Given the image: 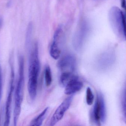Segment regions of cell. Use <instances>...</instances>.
I'll return each mask as SVG.
<instances>
[{
	"mask_svg": "<svg viewBox=\"0 0 126 126\" xmlns=\"http://www.w3.org/2000/svg\"><path fill=\"white\" fill-rule=\"evenodd\" d=\"M40 68L38 45L36 42L31 48L29 64L28 90L32 100H34L36 97Z\"/></svg>",
	"mask_w": 126,
	"mask_h": 126,
	"instance_id": "obj_1",
	"label": "cell"
},
{
	"mask_svg": "<svg viewBox=\"0 0 126 126\" xmlns=\"http://www.w3.org/2000/svg\"><path fill=\"white\" fill-rule=\"evenodd\" d=\"M19 78L15 90V104L14 112V126L17 125L21 113V106L24 97L25 75L24 60L22 56L19 58Z\"/></svg>",
	"mask_w": 126,
	"mask_h": 126,
	"instance_id": "obj_2",
	"label": "cell"
},
{
	"mask_svg": "<svg viewBox=\"0 0 126 126\" xmlns=\"http://www.w3.org/2000/svg\"><path fill=\"white\" fill-rule=\"evenodd\" d=\"M108 16L110 23L115 33L120 38L125 39V14L118 8L114 6L110 10Z\"/></svg>",
	"mask_w": 126,
	"mask_h": 126,
	"instance_id": "obj_3",
	"label": "cell"
},
{
	"mask_svg": "<svg viewBox=\"0 0 126 126\" xmlns=\"http://www.w3.org/2000/svg\"><path fill=\"white\" fill-rule=\"evenodd\" d=\"M11 67V76H10V86L8 93L7 100L6 104L5 126H8L10 124L11 112L12 103L13 93L14 90L15 71L14 64L12 60L10 61Z\"/></svg>",
	"mask_w": 126,
	"mask_h": 126,
	"instance_id": "obj_4",
	"label": "cell"
},
{
	"mask_svg": "<svg viewBox=\"0 0 126 126\" xmlns=\"http://www.w3.org/2000/svg\"><path fill=\"white\" fill-rule=\"evenodd\" d=\"M92 118L94 122L100 125L106 120V109L104 99L96 97L92 112Z\"/></svg>",
	"mask_w": 126,
	"mask_h": 126,
	"instance_id": "obj_5",
	"label": "cell"
},
{
	"mask_svg": "<svg viewBox=\"0 0 126 126\" xmlns=\"http://www.w3.org/2000/svg\"><path fill=\"white\" fill-rule=\"evenodd\" d=\"M73 99V95L66 98L56 110L51 119L50 125L54 126L62 119L65 113L70 106Z\"/></svg>",
	"mask_w": 126,
	"mask_h": 126,
	"instance_id": "obj_6",
	"label": "cell"
},
{
	"mask_svg": "<svg viewBox=\"0 0 126 126\" xmlns=\"http://www.w3.org/2000/svg\"><path fill=\"white\" fill-rule=\"evenodd\" d=\"M76 60L71 54H67L60 59L57 63V66L62 73H73L76 68Z\"/></svg>",
	"mask_w": 126,
	"mask_h": 126,
	"instance_id": "obj_7",
	"label": "cell"
},
{
	"mask_svg": "<svg viewBox=\"0 0 126 126\" xmlns=\"http://www.w3.org/2000/svg\"><path fill=\"white\" fill-rule=\"evenodd\" d=\"M89 28L86 22L81 23L78 29L73 38V44L77 49H79L82 46L88 33Z\"/></svg>",
	"mask_w": 126,
	"mask_h": 126,
	"instance_id": "obj_8",
	"label": "cell"
},
{
	"mask_svg": "<svg viewBox=\"0 0 126 126\" xmlns=\"http://www.w3.org/2000/svg\"><path fill=\"white\" fill-rule=\"evenodd\" d=\"M62 28L59 27L55 32L53 39L50 48V53L51 56L55 60L59 58L61 51L59 47V42L63 34Z\"/></svg>",
	"mask_w": 126,
	"mask_h": 126,
	"instance_id": "obj_9",
	"label": "cell"
},
{
	"mask_svg": "<svg viewBox=\"0 0 126 126\" xmlns=\"http://www.w3.org/2000/svg\"><path fill=\"white\" fill-rule=\"evenodd\" d=\"M83 84L79 77L75 76L65 86L64 93L67 95H71L79 91L83 87Z\"/></svg>",
	"mask_w": 126,
	"mask_h": 126,
	"instance_id": "obj_10",
	"label": "cell"
},
{
	"mask_svg": "<svg viewBox=\"0 0 126 126\" xmlns=\"http://www.w3.org/2000/svg\"><path fill=\"white\" fill-rule=\"evenodd\" d=\"M48 108V107L46 108L41 113L33 119L30 123V126H41L46 117Z\"/></svg>",
	"mask_w": 126,
	"mask_h": 126,
	"instance_id": "obj_11",
	"label": "cell"
},
{
	"mask_svg": "<svg viewBox=\"0 0 126 126\" xmlns=\"http://www.w3.org/2000/svg\"><path fill=\"white\" fill-rule=\"evenodd\" d=\"M73 73L63 72L61 74L60 78V83L62 87H65L67 84L75 76Z\"/></svg>",
	"mask_w": 126,
	"mask_h": 126,
	"instance_id": "obj_12",
	"label": "cell"
},
{
	"mask_svg": "<svg viewBox=\"0 0 126 126\" xmlns=\"http://www.w3.org/2000/svg\"><path fill=\"white\" fill-rule=\"evenodd\" d=\"M45 79L46 85L49 87L52 82V74L51 70L49 65H46L45 70Z\"/></svg>",
	"mask_w": 126,
	"mask_h": 126,
	"instance_id": "obj_13",
	"label": "cell"
},
{
	"mask_svg": "<svg viewBox=\"0 0 126 126\" xmlns=\"http://www.w3.org/2000/svg\"><path fill=\"white\" fill-rule=\"evenodd\" d=\"M86 102L88 105L93 104L94 100V95L90 88L88 87L86 90Z\"/></svg>",
	"mask_w": 126,
	"mask_h": 126,
	"instance_id": "obj_14",
	"label": "cell"
},
{
	"mask_svg": "<svg viewBox=\"0 0 126 126\" xmlns=\"http://www.w3.org/2000/svg\"><path fill=\"white\" fill-rule=\"evenodd\" d=\"M33 31V25L32 23H30L28 26L26 33V43L27 45H29L31 40Z\"/></svg>",
	"mask_w": 126,
	"mask_h": 126,
	"instance_id": "obj_15",
	"label": "cell"
},
{
	"mask_svg": "<svg viewBox=\"0 0 126 126\" xmlns=\"http://www.w3.org/2000/svg\"><path fill=\"white\" fill-rule=\"evenodd\" d=\"M122 109H123V112H124L125 116V91L124 93L123 94V96H122Z\"/></svg>",
	"mask_w": 126,
	"mask_h": 126,
	"instance_id": "obj_16",
	"label": "cell"
},
{
	"mask_svg": "<svg viewBox=\"0 0 126 126\" xmlns=\"http://www.w3.org/2000/svg\"><path fill=\"white\" fill-rule=\"evenodd\" d=\"M2 91V77L1 70L0 68V100L1 99Z\"/></svg>",
	"mask_w": 126,
	"mask_h": 126,
	"instance_id": "obj_17",
	"label": "cell"
},
{
	"mask_svg": "<svg viewBox=\"0 0 126 126\" xmlns=\"http://www.w3.org/2000/svg\"><path fill=\"white\" fill-rule=\"evenodd\" d=\"M121 6L124 9H126V0H121Z\"/></svg>",
	"mask_w": 126,
	"mask_h": 126,
	"instance_id": "obj_18",
	"label": "cell"
},
{
	"mask_svg": "<svg viewBox=\"0 0 126 126\" xmlns=\"http://www.w3.org/2000/svg\"><path fill=\"white\" fill-rule=\"evenodd\" d=\"M3 19L2 18H0V29L1 28L2 26Z\"/></svg>",
	"mask_w": 126,
	"mask_h": 126,
	"instance_id": "obj_19",
	"label": "cell"
}]
</instances>
